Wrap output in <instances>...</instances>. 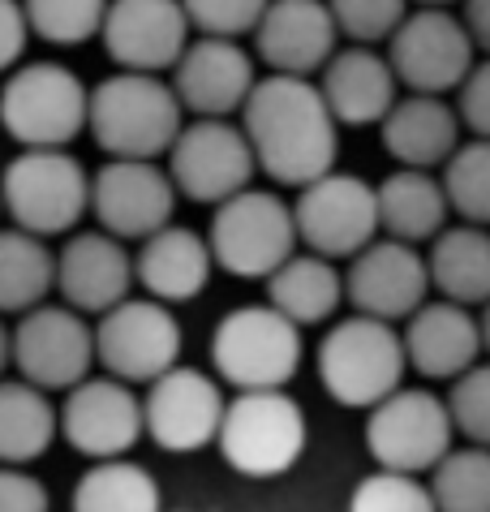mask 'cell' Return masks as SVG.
Here are the masks:
<instances>
[{
    "label": "cell",
    "mask_w": 490,
    "mask_h": 512,
    "mask_svg": "<svg viewBox=\"0 0 490 512\" xmlns=\"http://www.w3.org/2000/svg\"><path fill=\"white\" fill-rule=\"evenodd\" d=\"M211 362L237 392L284 388L301 371V327L276 306H237L211 336Z\"/></svg>",
    "instance_id": "8"
},
{
    "label": "cell",
    "mask_w": 490,
    "mask_h": 512,
    "mask_svg": "<svg viewBox=\"0 0 490 512\" xmlns=\"http://www.w3.org/2000/svg\"><path fill=\"white\" fill-rule=\"evenodd\" d=\"M224 392L211 375L198 366H172L160 379L147 383L142 396V418H147V435L164 452H198L215 444L224 422Z\"/></svg>",
    "instance_id": "18"
},
{
    "label": "cell",
    "mask_w": 490,
    "mask_h": 512,
    "mask_svg": "<svg viewBox=\"0 0 490 512\" xmlns=\"http://www.w3.org/2000/svg\"><path fill=\"white\" fill-rule=\"evenodd\" d=\"M0 512H52V495L26 465H0Z\"/></svg>",
    "instance_id": "41"
},
{
    "label": "cell",
    "mask_w": 490,
    "mask_h": 512,
    "mask_svg": "<svg viewBox=\"0 0 490 512\" xmlns=\"http://www.w3.org/2000/svg\"><path fill=\"white\" fill-rule=\"evenodd\" d=\"M22 5L31 18V35L56 48H78L95 39L108 13V0H22Z\"/></svg>",
    "instance_id": "35"
},
{
    "label": "cell",
    "mask_w": 490,
    "mask_h": 512,
    "mask_svg": "<svg viewBox=\"0 0 490 512\" xmlns=\"http://www.w3.org/2000/svg\"><path fill=\"white\" fill-rule=\"evenodd\" d=\"M0 211H5V198H0Z\"/></svg>",
    "instance_id": "47"
},
{
    "label": "cell",
    "mask_w": 490,
    "mask_h": 512,
    "mask_svg": "<svg viewBox=\"0 0 490 512\" xmlns=\"http://www.w3.org/2000/svg\"><path fill=\"white\" fill-rule=\"evenodd\" d=\"M31 44V18L22 0H0V74L22 65V52Z\"/></svg>",
    "instance_id": "42"
},
{
    "label": "cell",
    "mask_w": 490,
    "mask_h": 512,
    "mask_svg": "<svg viewBox=\"0 0 490 512\" xmlns=\"http://www.w3.org/2000/svg\"><path fill=\"white\" fill-rule=\"evenodd\" d=\"M413 5H443V9H452L456 0H413Z\"/></svg>",
    "instance_id": "46"
},
{
    "label": "cell",
    "mask_w": 490,
    "mask_h": 512,
    "mask_svg": "<svg viewBox=\"0 0 490 512\" xmlns=\"http://www.w3.org/2000/svg\"><path fill=\"white\" fill-rule=\"evenodd\" d=\"M340 44L327 0H271L254 26V52L271 74L314 78Z\"/></svg>",
    "instance_id": "21"
},
{
    "label": "cell",
    "mask_w": 490,
    "mask_h": 512,
    "mask_svg": "<svg viewBox=\"0 0 490 512\" xmlns=\"http://www.w3.org/2000/svg\"><path fill=\"white\" fill-rule=\"evenodd\" d=\"M473 52L478 44H473L465 18H456L443 5H417L387 39V61H392L400 87L426 95L456 91L473 69Z\"/></svg>",
    "instance_id": "11"
},
{
    "label": "cell",
    "mask_w": 490,
    "mask_h": 512,
    "mask_svg": "<svg viewBox=\"0 0 490 512\" xmlns=\"http://www.w3.org/2000/svg\"><path fill=\"white\" fill-rule=\"evenodd\" d=\"M13 362V332L5 323H0V375H5V366Z\"/></svg>",
    "instance_id": "44"
},
{
    "label": "cell",
    "mask_w": 490,
    "mask_h": 512,
    "mask_svg": "<svg viewBox=\"0 0 490 512\" xmlns=\"http://www.w3.org/2000/svg\"><path fill=\"white\" fill-rule=\"evenodd\" d=\"M405 353L409 366L426 379H456L482 358V327L460 302H422L405 319Z\"/></svg>",
    "instance_id": "23"
},
{
    "label": "cell",
    "mask_w": 490,
    "mask_h": 512,
    "mask_svg": "<svg viewBox=\"0 0 490 512\" xmlns=\"http://www.w3.org/2000/svg\"><path fill=\"white\" fill-rule=\"evenodd\" d=\"M430 495L439 512H490V448H452L430 469Z\"/></svg>",
    "instance_id": "33"
},
{
    "label": "cell",
    "mask_w": 490,
    "mask_h": 512,
    "mask_svg": "<svg viewBox=\"0 0 490 512\" xmlns=\"http://www.w3.org/2000/svg\"><path fill=\"white\" fill-rule=\"evenodd\" d=\"M5 216L26 233H74L91 211V173L65 147H22L0 173Z\"/></svg>",
    "instance_id": "3"
},
{
    "label": "cell",
    "mask_w": 490,
    "mask_h": 512,
    "mask_svg": "<svg viewBox=\"0 0 490 512\" xmlns=\"http://www.w3.org/2000/svg\"><path fill=\"white\" fill-rule=\"evenodd\" d=\"M349 512H439V508L422 474H400V469L379 465L353 487Z\"/></svg>",
    "instance_id": "36"
},
{
    "label": "cell",
    "mask_w": 490,
    "mask_h": 512,
    "mask_svg": "<svg viewBox=\"0 0 490 512\" xmlns=\"http://www.w3.org/2000/svg\"><path fill=\"white\" fill-rule=\"evenodd\" d=\"M443 190L460 220L490 229V138H469L448 155Z\"/></svg>",
    "instance_id": "34"
},
{
    "label": "cell",
    "mask_w": 490,
    "mask_h": 512,
    "mask_svg": "<svg viewBox=\"0 0 490 512\" xmlns=\"http://www.w3.org/2000/svg\"><path fill=\"white\" fill-rule=\"evenodd\" d=\"M478 327H482V349L490 353V302H482V319H478Z\"/></svg>",
    "instance_id": "45"
},
{
    "label": "cell",
    "mask_w": 490,
    "mask_h": 512,
    "mask_svg": "<svg viewBox=\"0 0 490 512\" xmlns=\"http://www.w3.org/2000/svg\"><path fill=\"white\" fill-rule=\"evenodd\" d=\"M327 5L340 35L353 44H387L409 13V0H327Z\"/></svg>",
    "instance_id": "37"
},
{
    "label": "cell",
    "mask_w": 490,
    "mask_h": 512,
    "mask_svg": "<svg viewBox=\"0 0 490 512\" xmlns=\"http://www.w3.org/2000/svg\"><path fill=\"white\" fill-rule=\"evenodd\" d=\"M297 237L301 246L327 259H353L362 246H370L383 233L379 224V186L353 173H323L310 186H301L297 203Z\"/></svg>",
    "instance_id": "12"
},
{
    "label": "cell",
    "mask_w": 490,
    "mask_h": 512,
    "mask_svg": "<svg viewBox=\"0 0 490 512\" xmlns=\"http://www.w3.org/2000/svg\"><path fill=\"white\" fill-rule=\"evenodd\" d=\"M306 439V409L284 388H258L237 392V401H228L215 444H220L228 469H237V474L280 478L301 461Z\"/></svg>",
    "instance_id": "6"
},
{
    "label": "cell",
    "mask_w": 490,
    "mask_h": 512,
    "mask_svg": "<svg viewBox=\"0 0 490 512\" xmlns=\"http://www.w3.org/2000/svg\"><path fill=\"white\" fill-rule=\"evenodd\" d=\"M430 289L435 284H430L426 254L400 237H374L370 246L353 254L349 272H344V297L357 315H374L387 323L409 319Z\"/></svg>",
    "instance_id": "17"
},
{
    "label": "cell",
    "mask_w": 490,
    "mask_h": 512,
    "mask_svg": "<svg viewBox=\"0 0 490 512\" xmlns=\"http://www.w3.org/2000/svg\"><path fill=\"white\" fill-rule=\"evenodd\" d=\"M172 211H177V181L160 168V160L108 155V164L91 177V216L121 241L151 237L172 224Z\"/></svg>",
    "instance_id": "15"
},
{
    "label": "cell",
    "mask_w": 490,
    "mask_h": 512,
    "mask_svg": "<svg viewBox=\"0 0 490 512\" xmlns=\"http://www.w3.org/2000/svg\"><path fill=\"white\" fill-rule=\"evenodd\" d=\"M185 336L172 306L160 297H134L104 310L95 323V353L108 375L125 383H151L181 362Z\"/></svg>",
    "instance_id": "10"
},
{
    "label": "cell",
    "mask_w": 490,
    "mask_h": 512,
    "mask_svg": "<svg viewBox=\"0 0 490 512\" xmlns=\"http://www.w3.org/2000/svg\"><path fill=\"white\" fill-rule=\"evenodd\" d=\"M448 216V190H443V177H430V168L400 164L392 177L379 181V224L387 237L422 246L448 229Z\"/></svg>",
    "instance_id": "27"
},
{
    "label": "cell",
    "mask_w": 490,
    "mask_h": 512,
    "mask_svg": "<svg viewBox=\"0 0 490 512\" xmlns=\"http://www.w3.org/2000/svg\"><path fill=\"white\" fill-rule=\"evenodd\" d=\"M319 74L323 99L340 125H379L400 99L396 69L383 52H374V44L336 48Z\"/></svg>",
    "instance_id": "24"
},
{
    "label": "cell",
    "mask_w": 490,
    "mask_h": 512,
    "mask_svg": "<svg viewBox=\"0 0 490 512\" xmlns=\"http://www.w3.org/2000/svg\"><path fill=\"white\" fill-rule=\"evenodd\" d=\"M181 5L190 13V26L198 35L241 39V35H254V26L271 0H181Z\"/></svg>",
    "instance_id": "39"
},
{
    "label": "cell",
    "mask_w": 490,
    "mask_h": 512,
    "mask_svg": "<svg viewBox=\"0 0 490 512\" xmlns=\"http://www.w3.org/2000/svg\"><path fill=\"white\" fill-rule=\"evenodd\" d=\"M383 151L405 168H443L460 147V112L443 95L409 91L379 121Z\"/></svg>",
    "instance_id": "26"
},
{
    "label": "cell",
    "mask_w": 490,
    "mask_h": 512,
    "mask_svg": "<svg viewBox=\"0 0 490 512\" xmlns=\"http://www.w3.org/2000/svg\"><path fill=\"white\" fill-rule=\"evenodd\" d=\"M405 371V336L396 332V323L374 315L340 319L319 345V379L331 401L344 409L379 405L387 392L400 388Z\"/></svg>",
    "instance_id": "5"
},
{
    "label": "cell",
    "mask_w": 490,
    "mask_h": 512,
    "mask_svg": "<svg viewBox=\"0 0 490 512\" xmlns=\"http://www.w3.org/2000/svg\"><path fill=\"white\" fill-rule=\"evenodd\" d=\"M448 409H452L456 431L469 444L490 448V362H473L465 375L452 379Z\"/></svg>",
    "instance_id": "38"
},
{
    "label": "cell",
    "mask_w": 490,
    "mask_h": 512,
    "mask_svg": "<svg viewBox=\"0 0 490 512\" xmlns=\"http://www.w3.org/2000/svg\"><path fill=\"white\" fill-rule=\"evenodd\" d=\"M460 18H465L473 44L490 56V0H465V13H460Z\"/></svg>",
    "instance_id": "43"
},
{
    "label": "cell",
    "mask_w": 490,
    "mask_h": 512,
    "mask_svg": "<svg viewBox=\"0 0 490 512\" xmlns=\"http://www.w3.org/2000/svg\"><path fill=\"white\" fill-rule=\"evenodd\" d=\"M456 112L460 125L473 138H490V56L486 61H473V69L465 74V82L456 87Z\"/></svg>",
    "instance_id": "40"
},
{
    "label": "cell",
    "mask_w": 490,
    "mask_h": 512,
    "mask_svg": "<svg viewBox=\"0 0 490 512\" xmlns=\"http://www.w3.org/2000/svg\"><path fill=\"white\" fill-rule=\"evenodd\" d=\"M99 39L121 69L164 74L194 39V26L181 0H108Z\"/></svg>",
    "instance_id": "19"
},
{
    "label": "cell",
    "mask_w": 490,
    "mask_h": 512,
    "mask_svg": "<svg viewBox=\"0 0 490 512\" xmlns=\"http://www.w3.org/2000/svg\"><path fill=\"white\" fill-rule=\"evenodd\" d=\"M430 284L439 297L460 306L490 302V229L486 224H448L430 241Z\"/></svg>",
    "instance_id": "28"
},
{
    "label": "cell",
    "mask_w": 490,
    "mask_h": 512,
    "mask_svg": "<svg viewBox=\"0 0 490 512\" xmlns=\"http://www.w3.org/2000/svg\"><path fill=\"white\" fill-rule=\"evenodd\" d=\"M185 125V104L164 74L121 69L91 91V121L86 130L99 151L121 160H160Z\"/></svg>",
    "instance_id": "2"
},
{
    "label": "cell",
    "mask_w": 490,
    "mask_h": 512,
    "mask_svg": "<svg viewBox=\"0 0 490 512\" xmlns=\"http://www.w3.org/2000/svg\"><path fill=\"white\" fill-rule=\"evenodd\" d=\"M91 121V87L61 61H22L0 87V125L18 147H69Z\"/></svg>",
    "instance_id": "4"
},
{
    "label": "cell",
    "mask_w": 490,
    "mask_h": 512,
    "mask_svg": "<svg viewBox=\"0 0 490 512\" xmlns=\"http://www.w3.org/2000/svg\"><path fill=\"white\" fill-rule=\"evenodd\" d=\"M168 74L190 117H233V112L245 108V99L258 82L254 56L241 48V39L224 35L190 39Z\"/></svg>",
    "instance_id": "20"
},
{
    "label": "cell",
    "mask_w": 490,
    "mask_h": 512,
    "mask_svg": "<svg viewBox=\"0 0 490 512\" xmlns=\"http://www.w3.org/2000/svg\"><path fill=\"white\" fill-rule=\"evenodd\" d=\"M267 302L288 315L297 327L327 323L344 302V276L336 272V259L327 254H288V259L267 276Z\"/></svg>",
    "instance_id": "29"
},
{
    "label": "cell",
    "mask_w": 490,
    "mask_h": 512,
    "mask_svg": "<svg viewBox=\"0 0 490 512\" xmlns=\"http://www.w3.org/2000/svg\"><path fill=\"white\" fill-rule=\"evenodd\" d=\"M207 241H211L215 267H224L228 276H241V280H267L301 246L293 203L254 186L215 203Z\"/></svg>",
    "instance_id": "7"
},
{
    "label": "cell",
    "mask_w": 490,
    "mask_h": 512,
    "mask_svg": "<svg viewBox=\"0 0 490 512\" xmlns=\"http://www.w3.org/2000/svg\"><path fill=\"white\" fill-rule=\"evenodd\" d=\"M56 289V254L26 229H0V315H26Z\"/></svg>",
    "instance_id": "31"
},
{
    "label": "cell",
    "mask_w": 490,
    "mask_h": 512,
    "mask_svg": "<svg viewBox=\"0 0 490 512\" xmlns=\"http://www.w3.org/2000/svg\"><path fill=\"white\" fill-rule=\"evenodd\" d=\"M241 130L254 147L258 173L276 186H310L336 168L340 121L327 108L323 87L301 74H267L254 82L241 108Z\"/></svg>",
    "instance_id": "1"
},
{
    "label": "cell",
    "mask_w": 490,
    "mask_h": 512,
    "mask_svg": "<svg viewBox=\"0 0 490 512\" xmlns=\"http://www.w3.org/2000/svg\"><path fill=\"white\" fill-rule=\"evenodd\" d=\"M61 435V409L31 379H0V465H31Z\"/></svg>",
    "instance_id": "30"
},
{
    "label": "cell",
    "mask_w": 490,
    "mask_h": 512,
    "mask_svg": "<svg viewBox=\"0 0 490 512\" xmlns=\"http://www.w3.org/2000/svg\"><path fill=\"white\" fill-rule=\"evenodd\" d=\"M456 422L448 396L426 388H396L379 405H370L366 418V448L383 469L400 474H430L452 452Z\"/></svg>",
    "instance_id": "9"
},
{
    "label": "cell",
    "mask_w": 490,
    "mask_h": 512,
    "mask_svg": "<svg viewBox=\"0 0 490 512\" xmlns=\"http://www.w3.org/2000/svg\"><path fill=\"white\" fill-rule=\"evenodd\" d=\"M99 362L95 323L74 306H35L13 327V366L43 392H69Z\"/></svg>",
    "instance_id": "14"
},
{
    "label": "cell",
    "mask_w": 490,
    "mask_h": 512,
    "mask_svg": "<svg viewBox=\"0 0 490 512\" xmlns=\"http://www.w3.org/2000/svg\"><path fill=\"white\" fill-rule=\"evenodd\" d=\"M134 280V254L108 229L74 233L65 241V250L56 254V293L65 297V306L82 310V315L99 319L104 310L125 302L134 293Z\"/></svg>",
    "instance_id": "22"
},
{
    "label": "cell",
    "mask_w": 490,
    "mask_h": 512,
    "mask_svg": "<svg viewBox=\"0 0 490 512\" xmlns=\"http://www.w3.org/2000/svg\"><path fill=\"white\" fill-rule=\"evenodd\" d=\"M74 512H164L160 482L134 461H95L74 487Z\"/></svg>",
    "instance_id": "32"
},
{
    "label": "cell",
    "mask_w": 490,
    "mask_h": 512,
    "mask_svg": "<svg viewBox=\"0 0 490 512\" xmlns=\"http://www.w3.org/2000/svg\"><path fill=\"white\" fill-rule=\"evenodd\" d=\"M61 435L69 448L91 461L125 457L147 435V418H142L134 383L117 375H86L82 383H74L61 405Z\"/></svg>",
    "instance_id": "16"
},
{
    "label": "cell",
    "mask_w": 490,
    "mask_h": 512,
    "mask_svg": "<svg viewBox=\"0 0 490 512\" xmlns=\"http://www.w3.org/2000/svg\"><path fill=\"white\" fill-rule=\"evenodd\" d=\"M168 173L181 198L215 207L250 186L258 160L241 125L228 117H194L181 125L177 142L168 147Z\"/></svg>",
    "instance_id": "13"
},
{
    "label": "cell",
    "mask_w": 490,
    "mask_h": 512,
    "mask_svg": "<svg viewBox=\"0 0 490 512\" xmlns=\"http://www.w3.org/2000/svg\"><path fill=\"white\" fill-rule=\"evenodd\" d=\"M211 267H215L211 241L203 233L185 229V224H164V229H155L151 237H142V246L134 254L138 284L168 306L194 302V297L207 289Z\"/></svg>",
    "instance_id": "25"
}]
</instances>
